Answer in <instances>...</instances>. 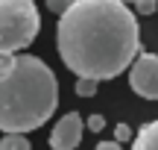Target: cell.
Masks as SVG:
<instances>
[{"instance_id": "cell-1", "label": "cell", "mask_w": 158, "mask_h": 150, "mask_svg": "<svg viewBox=\"0 0 158 150\" xmlns=\"http://www.w3.org/2000/svg\"><path fill=\"white\" fill-rule=\"evenodd\" d=\"M56 44L62 62L85 80H114L141 50L135 12L120 0H73L59 15Z\"/></svg>"}, {"instance_id": "cell-2", "label": "cell", "mask_w": 158, "mask_h": 150, "mask_svg": "<svg viewBox=\"0 0 158 150\" xmlns=\"http://www.w3.org/2000/svg\"><path fill=\"white\" fill-rule=\"evenodd\" d=\"M59 106V82L44 59L27 53L0 56V130L32 133Z\"/></svg>"}, {"instance_id": "cell-3", "label": "cell", "mask_w": 158, "mask_h": 150, "mask_svg": "<svg viewBox=\"0 0 158 150\" xmlns=\"http://www.w3.org/2000/svg\"><path fill=\"white\" fill-rule=\"evenodd\" d=\"M38 29L41 15L32 0H0V56L29 47Z\"/></svg>"}, {"instance_id": "cell-4", "label": "cell", "mask_w": 158, "mask_h": 150, "mask_svg": "<svg viewBox=\"0 0 158 150\" xmlns=\"http://www.w3.org/2000/svg\"><path fill=\"white\" fill-rule=\"evenodd\" d=\"M129 86L135 94L147 100H158V56L155 53H138L129 65Z\"/></svg>"}, {"instance_id": "cell-5", "label": "cell", "mask_w": 158, "mask_h": 150, "mask_svg": "<svg viewBox=\"0 0 158 150\" xmlns=\"http://www.w3.org/2000/svg\"><path fill=\"white\" fill-rule=\"evenodd\" d=\"M79 141H82V115L68 112L50 133V150H76Z\"/></svg>"}, {"instance_id": "cell-6", "label": "cell", "mask_w": 158, "mask_h": 150, "mask_svg": "<svg viewBox=\"0 0 158 150\" xmlns=\"http://www.w3.org/2000/svg\"><path fill=\"white\" fill-rule=\"evenodd\" d=\"M132 150H158V118L138 130V139L132 141Z\"/></svg>"}, {"instance_id": "cell-7", "label": "cell", "mask_w": 158, "mask_h": 150, "mask_svg": "<svg viewBox=\"0 0 158 150\" xmlns=\"http://www.w3.org/2000/svg\"><path fill=\"white\" fill-rule=\"evenodd\" d=\"M0 150H32V144H29V139L23 133H3Z\"/></svg>"}, {"instance_id": "cell-8", "label": "cell", "mask_w": 158, "mask_h": 150, "mask_svg": "<svg viewBox=\"0 0 158 150\" xmlns=\"http://www.w3.org/2000/svg\"><path fill=\"white\" fill-rule=\"evenodd\" d=\"M97 80H85V77H76V94L79 97H94L97 94Z\"/></svg>"}, {"instance_id": "cell-9", "label": "cell", "mask_w": 158, "mask_h": 150, "mask_svg": "<svg viewBox=\"0 0 158 150\" xmlns=\"http://www.w3.org/2000/svg\"><path fill=\"white\" fill-rule=\"evenodd\" d=\"M70 3H73V0H47V9L56 12V15H64V12L70 9Z\"/></svg>"}, {"instance_id": "cell-10", "label": "cell", "mask_w": 158, "mask_h": 150, "mask_svg": "<svg viewBox=\"0 0 158 150\" xmlns=\"http://www.w3.org/2000/svg\"><path fill=\"white\" fill-rule=\"evenodd\" d=\"M135 9L141 12V15H152V12L158 9V3L155 0H135Z\"/></svg>"}, {"instance_id": "cell-11", "label": "cell", "mask_w": 158, "mask_h": 150, "mask_svg": "<svg viewBox=\"0 0 158 150\" xmlns=\"http://www.w3.org/2000/svg\"><path fill=\"white\" fill-rule=\"evenodd\" d=\"M114 135H117V141H129L132 139V130L126 127V124H117V127H114Z\"/></svg>"}, {"instance_id": "cell-12", "label": "cell", "mask_w": 158, "mask_h": 150, "mask_svg": "<svg viewBox=\"0 0 158 150\" xmlns=\"http://www.w3.org/2000/svg\"><path fill=\"white\" fill-rule=\"evenodd\" d=\"M88 127L94 130V133H100V130L106 127V118H102V115H91V118H88Z\"/></svg>"}, {"instance_id": "cell-13", "label": "cell", "mask_w": 158, "mask_h": 150, "mask_svg": "<svg viewBox=\"0 0 158 150\" xmlns=\"http://www.w3.org/2000/svg\"><path fill=\"white\" fill-rule=\"evenodd\" d=\"M94 150H123V147H120L117 141H100V144H97Z\"/></svg>"}, {"instance_id": "cell-14", "label": "cell", "mask_w": 158, "mask_h": 150, "mask_svg": "<svg viewBox=\"0 0 158 150\" xmlns=\"http://www.w3.org/2000/svg\"><path fill=\"white\" fill-rule=\"evenodd\" d=\"M120 3H126V6H129V3H135V0H120Z\"/></svg>"}, {"instance_id": "cell-15", "label": "cell", "mask_w": 158, "mask_h": 150, "mask_svg": "<svg viewBox=\"0 0 158 150\" xmlns=\"http://www.w3.org/2000/svg\"><path fill=\"white\" fill-rule=\"evenodd\" d=\"M155 3H158V0H155Z\"/></svg>"}]
</instances>
